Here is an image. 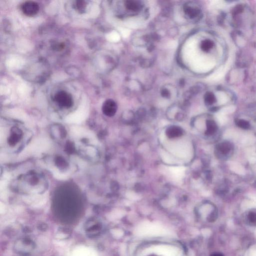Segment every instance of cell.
<instances>
[{
  "label": "cell",
  "instance_id": "cell-1",
  "mask_svg": "<svg viewBox=\"0 0 256 256\" xmlns=\"http://www.w3.org/2000/svg\"><path fill=\"white\" fill-rule=\"evenodd\" d=\"M54 100L60 107L65 108L71 107L73 105L72 95L64 91L58 92L54 96Z\"/></svg>",
  "mask_w": 256,
  "mask_h": 256
},
{
  "label": "cell",
  "instance_id": "cell-2",
  "mask_svg": "<svg viewBox=\"0 0 256 256\" xmlns=\"http://www.w3.org/2000/svg\"><path fill=\"white\" fill-rule=\"evenodd\" d=\"M21 9L26 16L32 17L38 13L39 11V6L35 2L29 1L23 3Z\"/></svg>",
  "mask_w": 256,
  "mask_h": 256
},
{
  "label": "cell",
  "instance_id": "cell-3",
  "mask_svg": "<svg viewBox=\"0 0 256 256\" xmlns=\"http://www.w3.org/2000/svg\"><path fill=\"white\" fill-rule=\"evenodd\" d=\"M102 111L105 115L109 117L114 116L117 111V105L112 100H107L104 103Z\"/></svg>",
  "mask_w": 256,
  "mask_h": 256
},
{
  "label": "cell",
  "instance_id": "cell-4",
  "mask_svg": "<svg viewBox=\"0 0 256 256\" xmlns=\"http://www.w3.org/2000/svg\"><path fill=\"white\" fill-rule=\"evenodd\" d=\"M22 136V132L17 128H14L12 130V134H11L8 139V143L10 146H15L19 142Z\"/></svg>",
  "mask_w": 256,
  "mask_h": 256
},
{
  "label": "cell",
  "instance_id": "cell-5",
  "mask_svg": "<svg viewBox=\"0 0 256 256\" xmlns=\"http://www.w3.org/2000/svg\"><path fill=\"white\" fill-rule=\"evenodd\" d=\"M184 10L187 16L191 19L196 18L200 14V11L198 8L189 5H186Z\"/></svg>",
  "mask_w": 256,
  "mask_h": 256
},
{
  "label": "cell",
  "instance_id": "cell-6",
  "mask_svg": "<svg viewBox=\"0 0 256 256\" xmlns=\"http://www.w3.org/2000/svg\"><path fill=\"white\" fill-rule=\"evenodd\" d=\"M126 7L129 10L132 11H138L141 9V5L139 4L138 2L136 1H127L126 2Z\"/></svg>",
  "mask_w": 256,
  "mask_h": 256
},
{
  "label": "cell",
  "instance_id": "cell-7",
  "mask_svg": "<svg viewBox=\"0 0 256 256\" xmlns=\"http://www.w3.org/2000/svg\"><path fill=\"white\" fill-rule=\"evenodd\" d=\"M219 149L222 153L226 154L230 152L231 149V145L229 143H223L222 144L220 145Z\"/></svg>",
  "mask_w": 256,
  "mask_h": 256
},
{
  "label": "cell",
  "instance_id": "cell-8",
  "mask_svg": "<svg viewBox=\"0 0 256 256\" xmlns=\"http://www.w3.org/2000/svg\"><path fill=\"white\" fill-rule=\"evenodd\" d=\"M214 44L213 42L209 40L203 41L201 44V48L203 51H208L213 47Z\"/></svg>",
  "mask_w": 256,
  "mask_h": 256
},
{
  "label": "cell",
  "instance_id": "cell-9",
  "mask_svg": "<svg viewBox=\"0 0 256 256\" xmlns=\"http://www.w3.org/2000/svg\"><path fill=\"white\" fill-rule=\"evenodd\" d=\"M75 8L79 12H84L85 9L86 8L87 4L85 1H78L76 2L75 4Z\"/></svg>",
  "mask_w": 256,
  "mask_h": 256
},
{
  "label": "cell",
  "instance_id": "cell-10",
  "mask_svg": "<svg viewBox=\"0 0 256 256\" xmlns=\"http://www.w3.org/2000/svg\"><path fill=\"white\" fill-rule=\"evenodd\" d=\"M216 124L213 121H209L207 123V127H208V133L209 134H212L214 133L216 130Z\"/></svg>",
  "mask_w": 256,
  "mask_h": 256
},
{
  "label": "cell",
  "instance_id": "cell-11",
  "mask_svg": "<svg viewBox=\"0 0 256 256\" xmlns=\"http://www.w3.org/2000/svg\"><path fill=\"white\" fill-rule=\"evenodd\" d=\"M205 100L206 103L208 105H212L215 101V97L213 93H207L205 97Z\"/></svg>",
  "mask_w": 256,
  "mask_h": 256
},
{
  "label": "cell",
  "instance_id": "cell-12",
  "mask_svg": "<svg viewBox=\"0 0 256 256\" xmlns=\"http://www.w3.org/2000/svg\"><path fill=\"white\" fill-rule=\"evenodd\" d=\"M248 219L250 224L256 226V212L252 211L250 212L248 216Z\"/></svg>",
  "mask_w": 256,
  "mask_h": 256
},
{
  "label": "cell",
  "instance_id": "cell-13",
  "mask_svg": "<svg viewBox=\"0 0 256 256\" xmlns=\"http://www.w3.org/2000/svg\"><path fill=\"white\" fill-rule=\"evenodd\" d=\"M237 125L241 128L245 129H248L250 127V124L249 123H248V122L243 120H240L238 121V122H237Z\"/></svg>",
  "mask_w": 256,
  "mask_h": 256
},
{
  "label": "cell",
  "instance_id": "cell-14",
  "mask_svg": "<svg viewBox=\"0 0 256 256\" xmlns=\"http://www.w3.org/2000/svg\"><path fill=\"white\" fill-rule=\"evenodd\" d=\"M56 163L58 166H59L61 167H64V166H66V164H67L65 160L60 157L57 159Z\"/></svg>",
  "mask_w": 256,
  "mask_h": 256
},
{
  "label": "cell",
  "instance_id": "cell-15",
  "mask_svg": "<svg viewBox=\"0 0 256 256\" xmlns=\"http://www.w3.org/2000/svg\"><path fill=\"white\" fill-rule=\"evenodd\" d=\"M211 256H224V255L221 253H215L211 255Z\"/></svg>",
  "mask_w": 256,
  "mask_h": 256
},
{
  "label": "cell",
  "instance_id": "cell-16",
  "mask_svg": "<svg viewBox=\"0 0 256 256\" xmlns=\"http://www.w3.org/2000/svg\"><path fill=\"white\" fill-rule=\"evenodd\" d=\"M154 256V255H151V256Z\"/></svg>",
  "mask_w": 256,
  "mask_h": 256
}]
</instances>
